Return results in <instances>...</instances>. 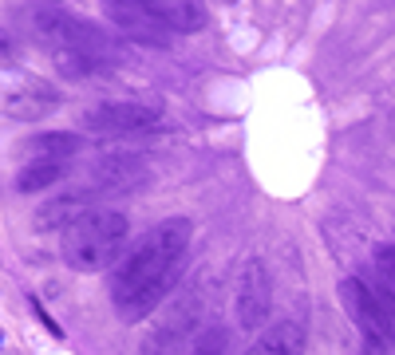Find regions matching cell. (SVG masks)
Wrapping results in <instances>:
<instances>
[{"label":"cell","mask_w":395,"mask_h":355,"mask_svg":"<svg viewBox=\"0 0 395 355\" xmlns=\"http://www.w3.org/2000/svg\"><path fill=\"white\" fill-rule=\"evenodd\" d=\"M174 32H202L206 28V0H170Z\"/></svg>","instance_id":"obj_15"},{"label":"cell","mask_w":395,"mask_h":355,"mask_svg":"<svg viewBox=\"0 0 395 355\" xmlns=\"http://www.w3.org/2000/svg\"><path fill=\"white\" fill-rule=\"evenodd\" d=\"M194 225L186 217H166L143 237V245L115 269L111 277V304L123 324H138L166 300L174 288L178 264L190 249Z\"/></svg>","instance_id":"obj_1"},{"label":"cell","mask_w":395,"mask_h":355,"mask_svg":"<svg viewBox=\"0 0 395 355\" xmlns=\"http://www.w3.org/2000/svg\"><path fill=\"white\" fill-rule=\"evenodd\" d=\"M79 135L71 130H52V135H36L28 143V158H52V162H68L79 154Z\"/></svg>","instance_id":"obj_14"},{"label":"cell","mask_w":395,"mask_h":355,"mask_svg":"<svg viewBox=\"0 0 395 355\" xmlns=\"http://www.w3.org/2000/svg\"><path fill=\"white\" fill-rule=\"evenodd\" d=\"M91 202L95 197L87 190H71V194L52 197L48 205L36 210V229H71L83 213H91Z\"/></svg>","instance_id":"obj_11"},{"label":"cell","mask_w":395,"mask_h":355,"mask_svg":"<svg viewBox=\"0 0 395 355\" xmlns=\"http://www.w3.org/2000/svg\"><path fill=\"white\" fill-rule=\"evenodd\" d=\"M12 56H16V40H12L9 28H0V63H9Z\"/></svg>","instance_id":"obj_18"},{"label":"cell","mask_w":395,"mask_h":355,"mask_svg":"<svg viewBox=\"0 0 395 355\" xmlns=\"http://www.w3.org/2000/svg\"><path fill=\"white\" fill-rule=\"evenodd\" d=\"M225 351H230V328H222V324H210L190 347V355H225Z\"/></svg>","instance_id":"obj_17"},{"label":"cell","mask_w":395,"mask_h":355,"mask_svg":"<svg viewBox=\"0 0 395 355\" xmlns=\"http://www.w3.org/2000/svg\"><path fill=\"white\" fill-rule=\"evenodd\" d=\"M155 12H163V16H170V0H146Z\"/></svg>","instance_id":"obj_19"},{"label":"cell","mask_w":395,"mask_h":355,"mask_svg":"<svg viewBox=\"0 0 395 355\" xmlns=\"http://www.w3.org/2000/svg\"><path fill=\"white\" fill-rule=\"evenodd\" d=\"M273 308V280H269V264L261 257H250L237 272V288H233V312L245 331H261Z\"/></svg>","instance_id":"obj_6"},{"label":"cell","mask_w":395,"mask_h":355,"mask_svg":"<svg viewBox=\"0 0 395 355\" xmlns=\"http://www.w3.org/2000/svg\"><path fill=\"white\" fill-rule=\"evenodd\" d=\"M340 304L364 336L395 351V300L391 296H384L376 284H368V280H360V277H344L340 280Z\"/></svg>","instance_id":"obj_5"},{"label":"cell","mask_w":395,"mask_h":355,"mask_svg":"<svg viewBox=\"0 0 395 355\" xmlns=\"http://www.w3.org/2000/svg\"><path fill=\"white\" fill-rule=\"evenodd\" d=\"M163 110L155 103H135V99H115V103H99L91 107L79 127L91 130V135H143V130H155Z\"/></svg>","instance_id":"obj_8"},{"label":"cell","mask_w":395,"mask_h":355,"mask_svg":"<svg viewBox=\"0 0 395 355\" xmlns=\"http://www.w3.org/2000/svg\"><path fill=\"white\" fill-rule=\"evenodd\" d=\"M245 355H304V328L297 320L273 324L265 336H257V344Z\"/></svg>","instance_id":"obj_12"},{"label":"cell","mask_w":395,"mask_h":355,"mask_svg":"<svg viewBox=\"0 0 395 355\" xmlns=\"http://www.w3.org/2000/svg\"><path fill=\"white\" fill-rule=\"evenodd\" d=\"M146 182V162L138 154H103L95 158V166L87 170V194L91 197H107V194H130Z\"/></svg>","instance_id":"obj_10"},{"label":"cell","mask_w":395,"mask_h":355,"mask_svg":"<svg viewBox=\"0 0 395 355\" xmlns=\"http://www.w3.org/2000/svg\"><path fill=\"white\" fill-rule=\"evenodd\" d=\"M48 4H56V0H48Z\"/></svg>","instance_id":"obj_21"},{"label":"cell","mask_w":395,"mask_h":355,"mask_svg":"<svg viewBox=\"0 0 395 355\" xmlns=\"http://www.w3.org/2000/svg\"><path fill=\"white\" fill-rule=\"evenodd\" d=\"M60 178H68V162H52V158H28L24 166L16 170V190L20 194H40V190L56 186Z\"/></svg>","instance_id":"obj_13"},{"label":"cell","mask_w":395,"mask_h":355,"mask_svg":"<svg viewBox=\"0 0 395 355\" xmlns=\"http://www.w3.org/2000/svg\"><path fill=\"white\" fill-rule=\"evenodd\" d=\"M127 213L119 210H91L76 221L71 229H63V261L76 272H103L119 261L123 245H127Z\"/></svg>","instance_id":"obj_2"},{"label":"cell","mask_w":395,"mask_h":355,"mask_svg":"<svg viewBox=\"0 0 395 355\" xmlns=\"http://www.w3.org/2000/svg\"><path fill=\"white\" fill-rule=\"evenodd\" d=\"M28 24H32V32L52 51H76V56L99 63L103 71L119 63V43L111 40V32H107L103 24H95V20L71 16V12H60V9H52V4H40V9L28 12Z\"/></svg>","instance_id":"obj_3"},{"label":"cell","mask_w":395,"mask_h":355,"mask_svg":"<svg viewBox=\"0 0 395 355\" xmlns=\"http://www.w3.org/2000/svg\"><path fill=\"white\" fill-rule=\"evenodd\" d=\"M103 12L127 40L135 43H150V48H166L174 40V24L170 16L155 12L146 0H103Z\"/></svg>","instance_id":"obj_7"},{"label":"cell","mask_w":395,"mask_h":355,"mask_svg":"<svg viewBox=\"0 0 395 355\" xmlns=\"http://www.w3.org/2000/svg\"><path fill=\"white\" fill-rule=\"evenodd\" d=\"M206 300H210L206 277L190 280V284L178 292V300L170 304V312H166L163 320L150 328V336L143 339L138 355H190L194 339L210 328L206 324V308H210Z\"/></svg>","instance_id":"obj_4"},{"label":"cell","mask_w":395,"mask_h":355,"mask_svg":"<svg viewBox=\"0 0 395 355\" xmlns=\"http://www.w3.org/2000/svg\"><path fill=\"white\" fill-rule=\"evenodd\" d=\"M371 264H376V288L395 300V245H376Z\"/></svg>","instance_id":"obj_16"},{"label":"cell","mask_w":395,"mask_h":355,"mask_svg":"<svg viewBox=\"0 0 395 355\" xmlns=\"http://www.w3.org/2000/svg\"><path fill=\"white\" fill-rule=\"evenodd\" d=\"M391 347H384V344H376V339H368V355H387Z\"/></svg>","instance_id":"obj_20"},{"label":"cell","mask_w":395,"mask_h":355,"mask_svg":"<svg viewBox=\"0 0 395 355\" xmlns=\"http://www.w3.org/2000/svg\"><path fill=\"white\" fill-rule=\"evenodd\" d=\"M63 95L52 83L36 76H12L0 83V115L16 118V123H36V118L52 115Z\"/></svg>","instance_id":"obj_9"}]
</instances>
